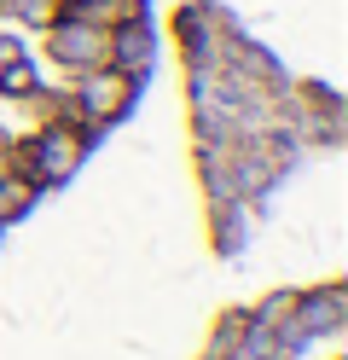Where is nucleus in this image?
<instances>
[{
    "label": "nucleus",
    "instance_id": "10",
    "mask_svg": "<svg viewBox=\"0 0 348 360\" xmlns=\"http://www.w3.org/2000/svg\"><path fill=\"white\" fill-rule=\"evenodd\" d=\"M35 87H41V76H35L30 53H23L18 64H6V70H0V94H23V99H35Z\"/></svg>",
    "mask_w": 348,
    "mask_h": 360
},
{
    "label": "nucleus",
    "instance_id": "7",
    "mask_svg": "<svg viewBox=\"0 0 348 360\" xmlns=\"http://www.w3.org/2000/svg\"><path fill=\"white\" fill-rule=\"evenodd\" d=\"M30 204H35V192L23 186L18 174H0V233H6L12 221H23V215H30Z\"/></svg>",
    "mask_w": 348,
    "mask_h": 360
},
{
    "label": "nucleus",
    "instance_id": "9",
    "mask_svg": "<svg viewBox=\"0 0 348 360\" xmlns=\"http://www.w3.org/2000/svg\"><path fill=\"white\" fill-rule=\"evenodd\" d=\"M0 18H23V24H58V0H0Z\"/></svg>",
    "mask_w": 348,
    "mask_h": 360
},
{
    "label": "nucleus",
    "instance_id": "8",
    "mask_svg": "<svg viewBox=\"0 0 348 360\" xmlns=\"http://www.w3.org/2000/svg\"><path fill=\"white\" fill-rule=\"evenodd\" d=\"M244 331H250V308H232L221 331H215V343H209V360H226V354H238L244 349Z\"/></svg>",
    "mask_w": 348,
    "mask_h": 360
},
{
    "label": "nucleus",
    "instance_id": "2",
    "mask_svg": "<svg viewBox=\"0 0 348 360\" xmlns=\"http://www.w3.org/2000/svg\"><path fill=\"white\" fill-rule=\"evenodd\" d=\"M342 326H348V297H342L337 285H325V290H308V297H290L285 320H278L285 343H296V349H308V343H325V337H337Z\"/></svg>",
    "mask_w": 348,
    "mask_h": 360
},
{
    "label": "nucleus",
    "instance_id": "3",
    "mask_svg": "<svg viewBox=\"0 0 348 360\" xmlns=\"http://www.w3.org/2000/svg\"><path fill=\"white\" fill-rule=\"evenodd\" d=\"M46 53L53 64H64L70 76H93V70H110V30L99 24H82V18H58V24H46Z\"/></svg>",
    "mask_w": 348,
    "mask_h": 360
},
{
    "label": "nucleus",
    "instance_id": "1",
    "mask_svg": "<svg viewBox=\"0 0 348 360\" xmlns=\"http://www.w3.org/2000/svg\"><path fill=\"white\" fill-rule=\"evenodd\" d=\"M82 151H87V146H82L76 128L46 122V128L30 134V140H12V151H6V174H18L30 192H46V186H64V180L76 174Z\"/></svg>",
    "mask_w": 348,
    "mask_h": 360
},
{
    "label": "nucleus",
    "instance_id": "6",
    "mask_svg": "<svg viewBox=\"0 0 348 360\" xmlns=\"http://www.w3.org/2000/svg\"><path fill=\"white\" fill-rule=\"evenodd\" d=\"M209 233H215V250L232 256L250 233V204L244 198H226V204H209Z\"/></svg>",
    "mask_w": 348,
    "mask_h": 360
},
{
    "label": "nucleus",
    "instance_id": "4",
    "mask_svg": "<svg viewBox=\"0 0 348 360\" xmlns=\"http://www.w3.org/2000/svg\"><path fill=\"white\" fill-rule=\"evenodd\" d=\"M151 58H157V30H151L146 12H128L122 24H110V70L116 76L146 82L151 76Z\"/></svg>",
    "mask_w": 348,
    "mask_h": 360
},
{
    "label": "nucleus",
    "instance_id": "11",
    "mask_svg": "<svg viewBox=\"0 0 348 360\" xmlns=\"http://www.w3.org/2000/svg\"><path fill=\"white\" fill-rule=\"evenodd\" d=\"M6 151H12V134L0 128V169H6Z\"/></svg>",
    "mask_w": 348,
    "mask_h": 360
},
{
    "label": "nucleus",
    "instance_id": "5",
    "mask_svg": "<svg viewBox=\"0 0 348 360\" xmlns=\"http://www.w3.org/2000/svg\"><path fill=\"white\" fill-rule=\"evenodd\" d=\"M198 174H203L209 204L238 198V180H232V146H198Z\"/></svg>",
    "mask_w": 348,
    "mask_h": 360
}]
</instances>
